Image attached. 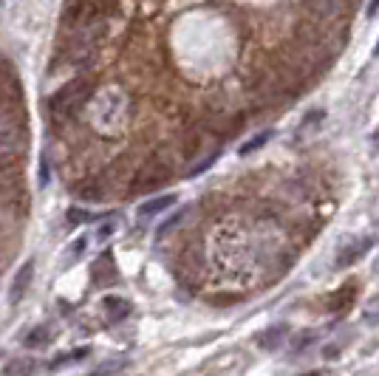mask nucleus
I'll return each instance as SVG.
<instances>
[{"label": "nucleus", "mask_w": 379, "mask_h": 376, "mask_svg": "<svg viewBox=\"0 0 379 376\" xmlns=\"http://www.w3.org/2000/svg\"><path fill=\"white\" fill-rule=\"evenodd\" d=\"M26 150V122L14 111L0 113V159H14Z\"/></svg>", "instance_id": "nucleus-4"}, {"label": "nucleus", "mask_w": 379, "mask_h": 376, "mask_svg": "<svg viewBox=\"0 0 379 376\" xmlns=\"http://www.w3.org/2000/svg\"><path fill=\"white\" fill-rule=\"evenodd\" d=\"M125 365V359H116V362H108V365H102L99 368V376H105V373H113L116 368H122Z\"/></svg>", "instance_id": "nucleus-20"}, {"label": "nucleus", "mask_w": 379, "mask_h": 376, "mask_svg": "<svg viewBox=\"0 0 379 376\" xmlns=\"http://www.w3.org/2000/svg\"><path fill=\"white\" fill-rule=\"evenodd\" d=\"M379 12V0H371V6H368V17H373Z\"/></svg>", "instance_id": "nucleus-21"}, {"label": "nucleus", "mask_w": 379, "mask_h": 376, "mask_svg": "<svg viewBox=\"0 0 379 376\" xmlns=\"http://www.w3.org/2000/svg\"><path fill=\"white\" fill-rule=\"evenodd\" d=\"M23 102V85L9 66H0V111H14Z\"/></svg>", "instance_id": "nucleus-6"}, {"label": "nucleus", "mask_w": 379, "mask_h": 376, "mask_svg": "<svg viewBox=\"0 0 379 376\" xmlns=\"http://www.w3.org/2000/svg\"><path fill=\"white\" fill-rule=\"evenodd\" d=\"M91 274H94V283H97V286L113 283V280H116V263H113V258H110V255L97 258L94 266H91Z\"/></svg>", "instance_id": "nucleus-7"}, {"label": "nucleus", "mask_w": 379, "mask_h": 376, "mask_svg": "<svg viewBox=\"0 0 379 376\" xmlns=\"http://www.w3.org/2000/svg\"><path fill=\"white\" fill-rule=\"evenodd\" d=\"M32 274H35V263L28 261V263H23V269L17 272L14 283H12V292H9V300H12V303H20V297H23L26 289H28V283H32Z\"/></svg>", "instance_id": "nucleus-9"}, {"label": "nucleus", "mask_w": 379, "mask_h": 376, "mask_svg": "<svg viewBox=\"0 0 379 376\" xmlns=\"http://www.w3.org/2000/svg\"><path fill=\"white\" fill-rule=\"evenodd\" d=\"M113 6H116V0H68V6L63 12V23L79 26L94 17H108Z\"/></svg>", "instance_id": "nucleus-5"}, {"label": "nucleus", "mask_w": 379, "mask_h": 376, "mask_svg": "<svg viewBox=\"0 0 379 376\" xmlns=\"http://www.w3.org/2000/svg\"><path fill=\"white\" fill-rule=\"evenodd\" d=\"M51 339H54V331L46 328V326H37L32 334L26 337V346H28V348H40V346H48Z\"/></svg>", "instance_id": "nucleus-14"}, {"label": "nucleus", "mask_w": 379, "mask_h": 376, "mask_svg": "<svg viewBox=\"0 0 379 376\" xmlns=\"http://www.w3.org/2000/svg\"><path fill=\"white\" fill-rule=\"evenodd\" d=\"M170 176H173L170 159H167V156H162V153H153L150 159H144L142 167L136 170L133 181H130V193L133 196L136 193H150V190H156V187L167 184Z\"/></svg>", "instance_id": "nucleus-3"}, {"label": "nucleus", "mask_w": 379, "mask_h": 376, "mask_svg": "<svg viewBox=\"0 0 379 376\" xmlns=\"http://www.w3.org/2000/svg\"><path fill=\"white\" fill-rule=\"evenodd\" d=\"M373 246V238H362V241H354L351 246H345L342 252H340V258H337V266H351V263H357L368 249Z\"/></svg>", "instance_id": "nucleus-8"}, {"label": "nucleus", "mask_w": 379, "mask_h": 376, "mask_svg": "<svg viewBox=\"0 0 379 376\" xmlns=\"http://www.w3.org/2000/svg\"><path fill=\"white\" fill-rule=\"evenodd\" d=\"M376 54H379V46H376Z\"/></svg>", "instance_id": "nucleus-23"}, {"label": "nucleus", "mask_w": 379, "mask_h": 376, "mask_svg": "<svg viewBox=\"0 0 379 376\" xmlns=\"http://www.w3.org/2000/svg\"><path fill=\"white\" fill-rule=\"evenodd\" d=\"M37 370V362L35 359H14V362H9L6 365V376H32Z\"/></svg>", "instance_id": "nucleus-13"}, {"label": "nucleus", "mask_w": 379, "mask_h": 376, "mask_svg": "<svg viewBox=\"0 0 379 376\" xmlns=\"http://www.w3.org/2000/svg\"><path fill=\"white\" fill-rule=\"evenodd\" d=\"M85 354H88V348H77V351H71V354H63V357H57V359L51 362V368H60V365H66V362H77V359H82Z\"/></svg>", "instance_id": "nucleus-17"}, {"label": "nucleus", "mask_w": 379, "mask_h": 376, "mask_svg": "<svg viewBox=\"0 0 379 376\" xmlns=\"http://www.w3.org/2000/svg\"><path fill=\"white\" fill-rule=\"evenodd\" d=\"M88 218H91V215H85L82 209H71V212H68V224H82V221H88Z\"/></svg>", "instance_id": "nucleus-19"}, {"label": "nucleus", "mask_w": 379, "mask_h": 376, "mask_svg": "<svg viewBox=\"0 0 379 376\" xmlns=\"http://www.w3.org/2000/svg\"><path fill=\"white\" fill-rule=\"evenodd\" d=\"M105 314L110 323H122L125 317H130V303L122 297H108L105 300Z\"/></svg>", "instance_id": "nucleus-10"}, {"label": "nucleus", "mask_w": 379, "mask_h": 376, "mask_svg": "<svg viewBox=\"0 0 379 376\" xmlns=\"http://www.w3.org/2000/svg\"><path fill=\"white\" fill-rule=\"evenodd\" d=\"M91 91H94V79L91 77H77V79L66 82L60 91L54 93V97L48 100V108H51L54 116L68 119L79 108H85V102L91 100Z\"/></svg>", "instance_id": "nucleus-2"}, {"label": "nucleus", "mask_w": 379, "mask_h": 376, "mask_svg": "<svg viewBox=\"0 0 379 376\" xmlns=\"http://www.w3.org/2000/svg\"><path fill=\"white\" fill-rule=\"evenodd\" d=\"M365 323H371V326H379V300H373V303L365 308Z\"/></svg>", "instance_id": "nucleus-18"}, {"label": "nucleus", "mask_w": 379, "mask_h": 376, "mask_svg": "<svg viewBox=\"0 0 379 376\" xmlns=\"http://www.w3.org/2000/svg\"><path fill=\"white\" fill-rule=\"evenodd\" d=\"M311 342H317V334L314 331H303V334H295L291 337V348L295 351H303V348H309Z\"/></svg>", "instance_id": "nucleus-16"}, {"label": "nucleus", "mask_w": 379, "mask_h": 376, "mask_svg": "<svg viewBox=\"0 0 379 376\" xmlns=\"http://www.w3.org/2000/svg\"><path fill=\"white\" fill-rule=\"evenodd\" d=\"M105 20L108 17H94L85 20L79 26H71V40L66 46V59H71L74 66H88L94 54L99 51V43L105 37Z\"/></svg>", "instance_id": "nucleus-1"}, {"label": "nucleus", "mask_w": 379, "mask_h": 376, "mask_svg": "<svg viewBox=\"0 0 379 376\" xmlns=\"http://www.w3.org/2000/svg\"><path fill=\"white\" fill-rule=\"evenodd\" d=\"M283 337H286V328H269V331H264L257 337V346L264 348V351H275V348H280V342H283Z\"/></svg>", "instance_id": "nucleus-12"}, {"label": "nucleus", "mask_w": 379, "mask_h": 376, "mask_svg": "<svg viewBox=\"0 0 379 376\" xmlns=\"http://www.w3.org/2000/svg\"><path fill=\"white\" fill-rule=\"evenodd\" d=\"M303 376H323V373H317V370H311V373H303Z\"/></svg>", "instance_id": "nucleus-22"}, {"label": "nucleus", "mask_w": 379, "mask_h": 376, "mask_svg": "<svg viewBox=\"0 0 379 376\" xmlns=\"http://www.w3.org/2000/svg\"><path fill=\"white\" fill-rule=\"evenodd\" d=\"M272 139V131H264V133H257L255 139H249L244 147H241V156H249V153H255V150H260V147H264L266 142Z\"/></svg>", "instance_id": "nucleus-15"}, {"label": "nucleus", "mask_w": 379, "mask_h": 376, "mask_svg": "<svg viewBox=\"0 0 379 376\" xmlns=\"http://www.w3.org/2000/svg\"><path fill=\"white\" fill-rule=\"evenodd\" d=\"M173 204H176V196H159V198H153V201H148V204H142V207H139V215L150 218V215H159V212L170 209Z\"/></svg>", "instance_id": "nucleus-11"}]
</instances>
